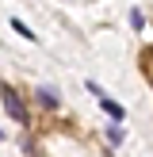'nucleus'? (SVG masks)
I'll list each match as a JSON object with an SVG mask.
<instances>
[{
    "mask_svg": "<svg viewBox=\"0 0 153 157\" xmlns=\"http://www.w3.org/2000/svg\"><path fill=\"white\" fill-rule=\"evenodd\" d=\"M0 100H4V107H8V115H12L15 123H23V127H27V123H31V115H27V107H23V100L15 96V92L8 88V84H0Z\"/></svg>",
    "mask_w": 153,
    "mask_h": 157,
    "instance_id": "obj_1",
    "label": "nucleus"
},
{
    "mask_svg": "<svg viewBox=\"0 0 153 157\" xmlns=\"http://www.w3.org/2000/svg\"><path fill=\"white\" fill-rule=\"evenodd\" d=\"M130 23H134V31H142V23H145V19H142V12H138V8L130 12Z\"/></svg>",
    "mask_w": 153,
    "mask_h": 157,
    "instance_id": "obj_5",
    "label": "nucleus"
},
{
    "mask_svg": "<svg viewBox=\"0 0 153 157\" xmlns=\"http://www.w3.org/2000/svg\"><path fill=\"white\" fill-rule=\"evenodd\" d=\"M38 104H42V107H58V96H54V88H38Z\"/></svg>",
    "mask_w": 153,
    "mask_h": 157,
    "instance_id": "obj_3",
    "label": "nucleus"
},
{
    "mask_svg": "<svg viewBox=\"0 0 153 157\" xmlns=\"http://www.w3.org/2000/svg\"><path fill=\"white\" fill-rule=\"evenodd\" d=\"M0 142H4V134H0Z\"/></svg>",
    "mask_w": 153,
    "mask_h": 157,
    "instance_id": "obj_6",
    "label": "nucleus"
},
{
    "mask_svg": "<svg viewBox=\"0 0 153 157\" xmlns=\"http://www.w3.org/2000/svg\"><path fill=\"white\" fill-rule=\"evenodd\" d=\"M12 31H19V35H23V38H35V31H31V27H27V23H19V19H12Z\"/></svg>",
    "mask_w": 153,
    "mask_h": 157,
    "instance_id": "obj_4",
    "label": "nucleus"
},
{
    "mask_svg": "<svg viewBox=\"0 0 153 157\" xmlns=\"http://www.w3.org/2000/svg\"><path fill=\"white\" fill-rule=\"evenodd\" d=\"M88 92H96V100H99V107H103V111L111 115V119H122V115H126V111H122V104H115V100H107L103 92H99V84H92V81H88Z\"/></svg>",
    "mask_w": 153,
    "mask_h": 157,
    "instance_id": "obj_2",
    "label": "nucleus"
}]
</instances>
